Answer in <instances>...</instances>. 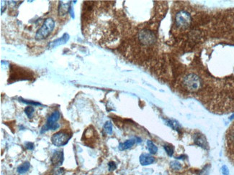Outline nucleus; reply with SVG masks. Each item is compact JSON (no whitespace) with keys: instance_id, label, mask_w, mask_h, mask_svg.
<instances>
[{"instance_id":"f257e3e1","label":"nucleus","mask_w":234,"mask_h":175,"mask_svg":"<svg viewBox=\"0 0 234 175\" xmlns=\"http://www.w3.org/2000/svg\"><path fill=\"white\" fill-rule=\"evenodd\" d=\"M182 87L189 93L197 92L202 85L201 80L196 74L188 73L185 75L182 81Z\"/></svg>"},{"instance_id":"f03ea898","label":"nucleus","mask_w":234,"mask_h":175,"mask_svg":"<svg viewBox=\"0 0 234 175\" xmlns=\"http://www.w3.org/2000/svg\"><path fill=\"white\" fill-rule=\"evenodd\" d=\"M55 27V22L52 18H47L45 20L44 23L43 24L42 27L40 28L36 32L35 35V39L38 40L46 39L50 32L53 31Z\"/></svg>"},{"instance_id":"7ed1b4c3","label":"nucleus","mask_w":234,"mask_h":175,"mask_svg":"<svg viewBox=\"0 0 234 175\" xmlns=\"http://www.w3.org/2000/svg\"><path fill=\"white\" fill-rule=\"evenodd\" d=\"M192 18L190 14L186 11H179L175 17V23L177 27L182 29H185L190 26Z\"/></svg>"},{"instance_id":"20e7f679","label":"nucleus","mask_w":234,"mask_h":175,"mask_svg":"<svg viewBox=\"0 0 234 175\" xmlns=\"http://www.w3.org/2000/svg\"><path fill=\"white\" fill-rule=\"evenodd\" d=\"M71 137V135L67 132L59 131L52 136L51 142L56 146H63L67 144Z\"/></svg>"},{"instance_id":"39448f33","label":"nucleus","mask_w":234,"mask_h":175,"mask_svg":"<svg viewBox=\"0 0 234 175\" xmlns=\"http://www.w3.org/2000/svg\"><path fill=\"white\" fill-rule=\"evenodd\" d=\"M138 40L144 45H151L156 42L155 35L149 30H142L138 33Z\"/></svg>"},{"instance_id":"423d86ee","label":"nucleus","mask_w":234,"mask_h":175,"mask_svg":"<svg viewBox=\"0 0 234 175\" xmlns=\"http://www.w3.org/2000/svg\"><path fill=\"white\" fill-rule=\"evenodd\" d=\"M64 156L62 151H56L51 157V163L56 167H59L64 162Z\"/></svg>"},{"instance_id":"0eeeda50","label":"nucleus","mask_w":234,"mask_h":175,"mask_svg":"<svg viewBox=\"0 0 234 175\" xmlns=\"http://www.w3.org/2000/svg\"><path fill=\"white\" fill-rule=\"evenodd\" d=\"M68 40H69V35L67 33H64L61 38H59V39L50 42V43L49 44V47L53 49L56 47H59V46L61 45V44H64L66 43V42L68 41Z\"/></svg>"},{"instance_id":"6e6552de","label":"nucleus","mask_w":234,"mask_h":175,"mask_svg":"<svg viewBox=\"0 0 234 175\" xmlns=\"http://www.w3.org/2000/svg\"><path fill=\"white\" fill-rule=\"evenodd\" d=\"M139 159L140 163L143 166H146L153 164L155 161V159L152 156L149 155L148 154H142L140 156Z\"/></svg>"},{"instance_id":"1a4fd4ad","label":"nucleus","mask_w":234,"mask_h":175,"mask_svg":"<svg viewBox=\"0 0 234 175\" xmlns=\"http://www.w3.org/2000/svg\"><path fill=\"white\" fill-rule=\"evenodd\" d=\"M195 143L202 148H207V141L202 134H196L195 136Z\"/></svg>"},{"instance_id":"9d476101","label":"nucleus","mask_w":234,"mask_h":175,"mask_svg":"<svg viewBox=\"0 0 234 175\" xmlns=\"http://www.w3.org/2000/svg\"><path fill=\"white\" fill-rule=\"evenodd\" d=\"M60 127V125L56 123H49L47 122L44 126L42 127L41 130V133H44L48 130H56Z\"/></svg>"},{"instance_id":"9b49d317","label":"nucleus","mask_w":234,"mask_h":175,"mask_svg":"<svg viewBox=\"0 0 234 175\" xmlns=\"http://www.w3.org/2000/svg\"><path fill=\"white\" fill-rule=\"evenodd\" d=\"M135 141L134 139H129V140L125 142L124 143H120V145H119V149L120 151H124L130 149L135 144Z\"/></svg>"},{"instance_id":"f8f14e48","label":"nucleus","mask_w":234,"mask_h":175,"mask_svg":"<svg viewBox=\"0 0 234 175\" xmlns=\"http://www.w3.org/2000/svg\"><path fill=\"white\" fill-rule=\"evenodd\" d=\"M70 8V4H64L63 1H60V4H59V15H65L68 12H69Z\"/></svg>"},{"instance_id":"ddd939ff","label":"nucleus","mask_w":234,"mask_h":175,"mask_svg":"<svg viewBox=\"0 0 234 175\" xmlns=\"http://www.w3.org/2000/svg\"><path fill=\"white\" fill-rule=\"evenodd\" d=\"M30 167V164L28 161H25L23 164H22L21 165L19 166L17 169V171L19 174H25V172L29 170Z\"/></svg>"},{"instance_id":"4468645a","label":"nucleus","mask_w":234,"mask_h":175,"mask_svg":"<svg viewBox=\"0 0 234 175\" xmlns=\"http://www.w3.org/2000/svg\"><path fill=\"white\" fill-rule=\"evenodd\" d=\"M60 118V113L59 111H54L50 116L48 118L47 122L49 123H56Z\"/></svg>"},{"instance_id":"2eb2a0df","label":"nucleus","mask_w":234,"mask_h":175,"mask_svg":"<svg viewBox=\"0 0 234 175\" xmlns=\"http://www.w3.org/2000/svg\"><path fill=\"white\" fill-rule=\"evenodd\" d=\"M147 147H148V149L150 154H155L158 151V148L153 142L150 140L147 141Z\"/></svg>"},{"instance_id":"dca6fc26","label":"nucleus","mask_w":234,"mask_h":175,"mask_svg":"<svg viewBox=\"0 0 234 175\" xmlns=\"http://www.w3.org/2000/svg\"><path fill=\"white\" fill-rule=\"evenodd\" d=\"M166 124L168 126H169L171 128H172L173 129L177 130V131L179 129V123L177 121H174V120H167L166 121Z\"/></svg>"},{"instance_id":"f3484780","label":"nucleus","mask_w":234,"mask_h":175,"mask_svg":"<svg viewBox=\"0 0 234 175\" xmlns=\"http://www.w3.org/2000/svg\"><path fill=\"white\" fill-rule=\"evenodd\" d=\"M104 131L107 133V134H111L113 133V125H112L110 121H107L103 127Z\"/></svg>"},{"instance_id":"a211bd4d","label":"nucleus","mask_w":234,"mask_h":175,"mask_svg":"<svg viewBox=\"0 0 234 175\" xmlns=\"http://www.w3.org/2000/svg\"><path fill=\"white\" fill-rule=\"evenodd\" d=\"M33 112H34V109L32 106H27V107L25 109V113H26V115L28 116V117L29 118H31Z\"/></svg>"},{"instance_id":"6ab92c4d","label":"nucleus","mask_w":234,"mask_h":175,"mask_svg":"<svg viewBox=\"0 0 234 175\" xmlns=\"http://www.w3.org/2000/svg\"><path fill=\"white\" fill-rule=\"evenodd\" d=\"M164 148L165 151L167 153V154L169 156H172L173 153H174V147L171 145H164Z\"/></svg>"},{"instance_id":"aec40b11","label":"nucleus","mask_w":234,"mask_h":175,"mask_svg":"<svg viewBox=\"0 0 234 175\" xmlns=\"http://www.w3.org/2000/svg\"><path fill=\"white\" fill-rule=\"evenodd\" d=\"M19 100H20V101L23 102V103H26V104L30 105V106H41V104L40 103H38V102H35L32 101V100H24L22 98H20Z\"/></svg>"},{"instance_id":"412c9836","label":"nucleus","mask_w":234,"mask_h":175,"mask_svg":"<svg viewBox=\"0 0 234 175\" xmlns=\"http://www.w3.org/2000/svg\"><path fill=\"white\" fill-rule=\"evenodd\" d=\"M171 167L174 170H179L182 168V166L178 161H173L171 162Z\"/></svg>"},{"instance_id":"4be33fe9","label":"nucleus","mask_w":234,"mask_h":175,"mask_svg":"<svg viewBox=\"0 0 234 175\" xmlns=\"http://www.w3.org/2000/svg\"><path fill=\"white\" fill-rule=\"evenodd\" d=\"M108 167L110 171H113V170H115L117 166H116V164L114 162V161H110L108 164Z\"/></svg>"},{"instance_id":"5701e85b","label":"nucleus","mask_w":234,"mask_h":175,"mask_svg":"<svg viewBox=\"0 0 234 175\" xmlns=\"http://www.w3.org/2000/svg\"><path fill=\"white\" fill-rule=\"evenodd\" d=\"M25 147H26L27 149L32 150L34 149L33 143H32V142H27V143H25Z\"/></svg>"},{"instance_id":"b1692460","label":"nucleus","mask_w":234,"mask_h":175,"mask_svg":"<svg viewBox=\"0 0 234 175\" xmlns=\"http://www.w3.org/2000/svg\"><path fill=\"white\" fill-rule=\"evenodd\" d=\"M222 173H223V175H228L229 174V170H228V168L226 166H223V167H222Z\"/></svg>"},{"instance_id":"393cba45","label":"nucleus","mask_w":234,"mask_h":175,"mask_svg":"<svg viewBox=\"0 0 234 175\" xmlns=\"http://www.w3.org/2000/svg\"><path fill=\"white\" fill-rule=\"evenodd\" d=\"M5 8H6V4H4V5L3 6V4L1 3V14H2L3 11H4Z\"/></svg>"}]
</instances>
